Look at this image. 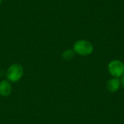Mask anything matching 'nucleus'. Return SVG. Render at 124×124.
Instances as JSON below:
<instances>
[{
  "label": "nucleus",
  "instance_id": "obj_1",
  "mask_svg": "<svg viewBox=\"0 0 124 124\" xmlns=\"http://www.w3.org/2000/svg\"><path fill=\"white\" fill-rule=\"evenodd\" d=\"M73 50L74 51L75 54L86 57L92 54L94 51V46L90 41L84 39H80L73 44Z\"/></svg>",
  "mask_w": 124,
  "mask_h": 124
},
{
  "label": "nucleus",
  "instance_id": "obj_2",
  "mask_svg": "<svg viewBox=\"0 0 124 124\" xmlns=\"http://www.w3.org/2000/svg\"><path fill=\"white\" fill-rule=\"evenodd\" d=\"M23 67L19 63H13L9 66L6 72L7 80L11 83L19 81L23 76Z\"/></svg>",
  "mask_w": 124,
  "mask_h": 124
},
{
  "label": "nucleus",
  "instance_id": "obj_3",
  "mask_svg": "<svg viewBox=\"0 0 124 124\" xmlns=\"http://www.w3.org/2000/svg\"><path fill=\"white\" fill-rule=\"evenodd\" d=\"M108 70L112 77L120 78L124 74V63L119 60H111L108 65Z\"/></svg>",
  "mask_w": 124,
  "mask_h": 124
},
{
  "label": "nucleus",
  "instance_id": "obj_4",
  "mask_svg": "<svg viewBox=\"0 0 124 124\" xmlns=\"http://www.w3.org/2000/svg\"><path fill=\"white\" fill-rule=\"evenodd\" d=\"M12 92V86L11 82L7 80L0 81V96L7 97H9Z\"/></svg>",
  "mask_w": 124,
  "mask_h": 124
},
{
  "label": "nucleus",
  "instance_id": "obj_5",
  "mask_svg": "<svg viewBox=\"0 0 124 124\" xmlns=\"http://www.w3.org/2000/svg\"><path fill=\"white\" fill-rule=\"evenodd\" d=\"M121 86L120 78H110L106 84L107 89L110 92H116L119 90L120 87Z\"/></svg>",
  "mask_w": 124,
  "mask_h": 124
},
{
  "label": "nucleus",
  "instance_id": "obj_6",
  "mask_svg": "<svg viewBox=\"0 0 124 124\" xmlns=\"http://www.w3.org/2000/svg\"><path fill=\"white\" fill-rule=\"evenodd\" d=\"M75 56V52L73 49H68L65 50L62 54V58L65 61L71 60Z\"/></svg>",
  "mask_w": 124,
  "mask_h": 124
},
{
  "label": "nucleus",
  "instance_id": "obj_7",
  "mask_svg": "<svg viewBox=\"0 0 124 124\" xmlns=\"http://www.w3.org/2000/svg\"><path fill=\"white\" fill-rule=\"evenodd\" d=\"M120 81H121V86L124 87V74L120 78Z\"/></svg>",
  "mask_w": 124,
  "mask_h": 124
},
{
  "label": "nucleus",
  "instance_id": "obj_8",
  "mask_svg": "<svg viewBox=\"0 0 124 124\" xmlns=\"http://www.w3.org/2000/svg\"><path fill=\"white\" fill-rule=\"evenodd\" d=\"M2 1H3V0H0V5L2 4Z\"/></svg>",
  "mask_w": 124,
  "mask_h": 124
}]
</instances>
